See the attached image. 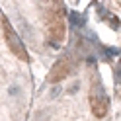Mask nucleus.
Returning a JSON list of instances; mask_svg holds the SVG:
<instances>
[{
	"label": "nucleus",
	"instance_id": "f03ea898",
	"mask_svg": "<svg viewBox=\"0 0 121 121\" xmlns=\"http://www.w3.org/2000/svg\"><path fill=\"white\" fill-rule=\"evenodd\" d=\"M88 102H90V108H92L96 117H105V113L109 109V102H108V98H105V92H104V88L100 84V80H94L92 84H90Z\"/></svg>",
	"mask_w": 121,
	"mask_h": 121
},
{
	"label": "nucleus",
	"instance_id": "f257e3e1",
	"mask_svg": "<svg viewBox=\"0 0 121 121\" xmlns=\"http://www.w3.org/2000/svg\"><path fill=\"white\" fill-rule=\"evenodd\" d=\"M47 35L51 41L60 43L65 39V33H66V27H65V16H63V10H60V4H53L47 8Z\"/></svg>",
	"mask_w": 121,
	"mask_h": 121
},
{
	"label": "nucleus",
	"instance_id": "7ed1b4c3",
	"mask_svg": "<svg viewBox=\"0 0 121 121\" xmlns=\"http://www.w3.org/2000/svg\"><path fill=\"white\" fill-rule=\"evenodd\" d=\"M72 72V60L69 57H63V59H59L55 66L51 69L49 72V82L51 84H55V82H60V80H65L69 74Z\"/></svg>",
	"mask_w": 121,
	"mask_h": 121
}]
</instances>
